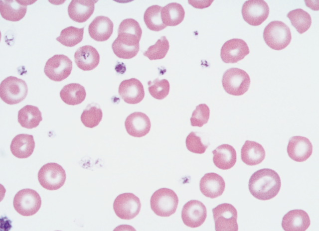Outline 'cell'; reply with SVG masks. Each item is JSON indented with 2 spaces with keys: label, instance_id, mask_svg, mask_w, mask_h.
<instances>
[{
  "label": "cell",
  "instance_id": "1",
  "mask_svg": "<svg viewBox=\"0 0 319 231\" xmlns=\"http://www.w3.org/2000/svg\"><path fill=\"white\" fill-rule=\"evenodd\" d=\"M281 186L280 177L277 172L270 168H263L251 176L248 183L249 190L255 198L268 200L278 194Z\"/></svg>",
  "mask_w": 319,
  "mask_h": 231
},
{
  "label": "cell",
  "instance_id": "2",
  "mask_svg": "<svg viewBox=\"0 0 319 231\" xmlns=\"http://www.w3.org/2000/svg\"><path fill=\"white\" fill-rule=\"evenodd\" d=\"M178 198L171 189L162 188L156 191L150 200L151 208L154 213L160 217H169L177 209Z\"/></svg>",
  "mask_w": 319,
  "mask_h": 231
},
{
  "label": "cell",
  "instance_id": "3",
  "mask_svg": "<svg viewBox=\"0 0 319 231\" xmlns=\"http://www.w3.org/2000/svg\"><path fill=\"white\" fill-rule=\"evenodd\" d=\"M263 38L269 47L275 50H281L290 44L292 35L289 26L285 23L274 20L265 27Z\"/></svg>",
  "mask_w": 319,
  "mask_h": 231
},
{
  "label": "cell",
  "instance_id": "4",
  "mask_svg": "<svg viewBox=\"0 0 319 231\" xmlns=\"http://www.w3.org/2000/svg\"><path fill=\"white\" fill-rule=\"evenodd\" d=\"M28 87L26 82L16 77L9 76L5 78L0 85L1 99L8 105H15L26 98Z\"/></svg>",
  "mask_w": 319,
  "mask_h": 231
},
{
  "label": "cell",
  "instance_id": "5",
  "mask_svg": "<svg viewBox=\"0 0 319 231\" xmlns=\"http://www.w3.org/2000/svg\"><path fill=\"white\" fill-rule=\"evenodd\" d=\"M222 83L226 93L233 96H241L249 89L250 78L243 70L231 68L223 74Z\"/></svg>",
  "mask_w": 319,
  "mask_h": 231
},
{
  "label": "cell",
  "instance_id": "6",
  "mask_svg": "<svg viewBox=\"0 0 319 231\" xmlns=\"http://www.w3.org/2000/svg\"><path fill=\"white\" fill-rule=\"evenodd\" d=\"M13 204L18 213L23 216H30L35 214L39 210L41 199L35 190L24 189L15 194Z\"/></svg>",
  "mask_w": 319,
  "mask_h": 231
},
{
  "label": "cell",
  "instance_id": "7",
  "mask_svg": "<svg viewBox=\"0 0 319 231\" xmlns=\"http://www.w3.org/2000/svg\"><path fill=\"white\" fill-rule=\"evenodd\" d=\"M38 181L42 187L49 190L61 188L66 180L63 167L56 163H48L41 167L38 173Z\"/></svg>",
  "mask_w": 319,
  "mask_h": 231
},
{
  "label": "cell",
  "instance_id": "8",
  "mask_svg": "<svg viewBox=\"0 0 319 231\" xmlns=\"http://www.w3.org/2000/svg\"><path fill=\"white\" fill-rule=\"evenodd\" d=\"M216 231H237V211L229 203H222L212 209Z\"/></svg>",
  "mask_w": 319,
  "mask_h": 231
},
{
  "label": "cell",
  "instance_id": "9",
  "mask_svg": "<svg viewBox=\"0 0 319 231\" xmlns=\"http://www.w3.org/2000/svg\"><path fill=\"white\" fill-rule=\"evenodd\" d=\"M141 204L139 198L131 193H125L118 195L113 203L116 215L123 220H131L139 213Z\"/></svg>",
  "mask_w": 319,
  "mask_h": 231
},
{
  "label": "cell",
  "instance_id": "10",
  "mask_svg": "<svg viewBox=\"0 0 319 231\" xmlns=\"http://www.w3.org/2000/svg\"><path fill=\"white\" fill-rule=\"evenodd\" d=\"M72 69V62L67 56L56 54L46 61L44 72L50 80L60 82L70 75Z\"/></svg>",
  "mask_w": 319,
  "mask_h": 231
},
{
  "label": "cell",
  "instance_id": "11",
  "mask_svg": "<svg viewBox=\"0 0 319 231\" xmlns=\"http://www.w3.org/2000/svg\"><path fill=\"white\" fill-rule=\"evenodd\" d=\"M241 12L247 23L252 26H258L268 17L269 7L264 0H247L243 3Z\"/></svg>",
  "mask_w": 319,
  "mask_h": 231
},
{
  "label": "cell",
  "instance_id": "12",
  "mask_svg": "<svg viewBox=\"0 0 319 231\" xmlns=\"http://www.w3.org/2000/svg\"><path fill=\"white\" fill-rule=\"evenodd\" d=\"M206 217V208L198 200H190L183 206L181 219L184 225L188 227H199L204 222Z\"/></svg>",
  "mask_w": 319,
  "mask_h": 231
},
{
  "label": "cell",
  "instance_id": "13",
  "mask_svg": "<svg viewBox=\"0 0 319 231\" xmlns=\"http://www.w3.org/2000/svg\"><path fill=\"white\" fill-rule=\"evenodd\" d=\"M249 52L245 41L241 39L234 38L223 44L220 51V57L225 63H235L244 58Z\"/></svg>",
  "mask_w": 319,
  "mask_h": 231
},
{
  "label": "cell",
  "instance_id": "14",
  "mask_svg": "<svg viewBox=\"0 0 319 231\" xmlns=\"http://www.w3.org/2000/svg\"><path fill=\"white\" fill-rule=\"evenodd\" d=\"M287 150L290 158L301 162L306 161L311 156L313 145L307 137L294 136L290 138Z\"/></svg>",
  "mask_w": 319,
  "mask_h": 231
},
{
  "label": "cell",
  "instance_id": "15",
  "mask_svg": "<svg viewBox=\"0 0 319 231\" xmlns=\"http://www.w3.org/2000/svg\"><path fill=\"white\" fill-rule=\"evenodd\" d=\"M118 92L124 102L129 104L139 103L145 96L143 85L136 78L123 81L119 85Z\"/></svg>",
  "mask_w": 319,
  "mask_h": 231
},
{
  "label": "cell",
  "instance_id": "16",
  "mask_svg": "<svg viewBox=\"0 0 319 231\" xmlns=\"http://www.w3.org/2000/svg\"><path fill=\"white\" fill-rule=\"evenodd\" d=\"M126 129L132 136L141 137L147 134L151 129L149 117L142 112H134L126 118L125 121Z\"/></svg>",
  "mask_w": 319,
  "mask_h": 231
},
{
  "label": "cell",
  "instance_id": "17",
  "mask_svg": "<svg viewBox=\"0 0 319 231\" xmlns=\"http://www.w3.org/2000/svg\"><path fill=\"white\" fill-rule=\"evenodd\" d=\"M225 187V183L223 178L219 174L213 172L204 174L199 182L201 193L211 199L222 195Z\"/></svg>",
  "mask_w": 319,
  "mask_h": 231
},
{
  "label": "cell",
  "instance_id": "18",
  "mask_svg": "<svg viewBox=\"0 0 319 231\" xmlns=\"http://www.w3.org/2000/svg\"><path fill=\"white\" fill-rule=\"evenodd\" d=\"M307 213L301 209L289 211L282 219V227L285 231H305L310 226Z\"/></svg>",
  "mask_w": 319,
  "mask_h": 231
},
{
  "label": "cell",
  "instance_id": "19",
  "mask_svg": "<svg viewBox=\"0 0 319 231\" xmlns=\"http://www.w3.org/2000/svg\"><path fill=\"white\" fill-rule=\"evenodd\" d=\"M74 59L77 66L80 69L90 71L98 65L100 55L94 47L91 45H85L76 51Z\"/></svg>",
  "mask_w": 319,
  "mask_h": 231
},
{
  "label": "cell",
  "instance_id": "20",
  "mask_svg": "<svg viewBox=\"0 0 319 231\" xmlns=\"http://www.w3.org/2000/svg\"><path fill=\"white\" fill-rule=\"evenodd\" d=\"M96 2L92 0H72L67 9L70 18L77 22H85L93 13Z\"/></svg>",
  "mask_w": 319,
  "mask_h": 231
},
{
  "label": "cell",
  "instance_id": "21",
  "mask_svg": "<svg viewBox=\"0 0 319 231\" xmlns=\"http://www.w3.org/2000/svg\"><path fill=\"white\" fill-rule=\"evenodd\" d=\"M114 24L111 20L105 16H98L91 22L88 27L90 37L97 41H104L111 36Z\"/></svg>",
  "mask_w": 319,
  "mask_h": 231
},
{
  "label": "cell",
  "instance_id": "22",
  "mask_svg": "<svg viewBox=\"0 0 319 231\" xmlns=\"http://www.w3.org/2000/svg\"><path fill=\"white\" fill-rule=\"evenodd\" d=\"M27 1H0V12L2 17L11 21H18L25 16L27 10Z\"/></svg>",
  "mask_w": 319,
  "mask_h": 231
},
{
  "label": "cell",
  "instance_id": "23",
  "mask_svg": "<svg viewBox=\"0 0 319 231\" xmlns=\"http://www.w3.org/2000/svg\"><path fill=\"white\" fill-rule=\"evenodd\" d=\"M212 153L213 154V162L214 165L220 169H229L236 163V150L229 144H221L213 150Z\"/></svg>",
  "mask_w": 319,
  "mask_h": 231
},
{
  "label": "cell",
  "instance_id": "24",
  "mask_svg": "<svg viewBox=\"0 0 319 231\" xmlns=\"http://www.w3.org/2000/svg\"><path fill=\"white\" fill-rule=\"evenodd\" d=\"M35 147L33 136L28 134H19L12 140L10 150L18 158H26L33 153Z\"/></svg>",
  "mask_w": 319,
  "mask_h": 231
},
{
  "label": "cell",
  "instance_id": "25",
  "mask_svg": "<svg viewBox=\"0 0 319 231\" xmlns=\"http://www.w3.org/2000/svg\"><path fill=\"white\" fill-rule=\"evenodd\" d=\"M265 157L264 148L257 142L246 140L241 148V160L248 165H258L264 160Z\"/></svg>",
  "mask_w": 319,
  "mask_h": 231
},
{
  "label": "cell",
  "instance_id": "26",
  "mask_svg": "<svg viewBox=\"0 0 319 231\" xmlns=\"http://www.w3.org/2000/svg\"><path fill=\"white\" fill-rule=\"evenodd\" d=\"M86 96L84 87L78 83L64 86L60 92L61 100L69 105H77L82 103Z\"/></svg>",
  "mask_w": 319,
  "mask_h": 231
},
{
  "label": "cell",
  "instance_id": "27",
  "mask_svg": "<svg viewBox=\"0 0 319 231\" xmlns=\"http://www.w3.org/2000/svg\"><path fill=\"white\" fill-rule=\"evenodd\" d=\"M42 120L41 113L36 106L26 105L18 112V121L23 127L35 128Z\"/></svg>",
  "mask_w": 319,
  "mask_h": 231
},
{
  "label": "cell",
  "instance_id": "28",
  "mask_svg": "<svg viewBox=\"0 0 319 231\" xmlns=\"http://www.w3.org/2000/svg\"><path fill=\"white\" fill-rule=\"evenodd\" d=\"M184 15L183 7L176 2L167 4L162 8L161 12L162 21L166 26L178 25L183 21Z\"/></svg>",
  "mask_w": 319,
  "mask_h": 231
},
{
  "label": "cell",
  "instance_id": "29",
  "mask_svg": "<svg viewBox=\"0 0 319 231\" xmlns=\"http://www.w3.org/2000/svg\"><path fill=\"white\" fill-rule=\"evenodd\" d=\"M287 16L289 18L292 25L300 34H303L307 31L311 25V15L301 8L290 11Z\"/></svg>",
  "mask_w": 319,
  "mask_h": 231
},
{
  "label": "cell",
  "instance_id": "30",
  "mask_svg": "<svg viewBox=\"0 0 319 231\" xmlns=\"http://www.w3.org/2000/svg\"><path fill=\"white\" fill-rule=\"evenodd\" d=\"M162 7L154 5L149 7L145 11L144 20L147 27L151 30L159 31L166 26L163 23L161 17Z\"/></svg>",
  "mask_w": 319,
  "mask_h": 231
},
{
  "label": "cell",
  "instance_id": "31",
  "mask_svg": "<svg viewBox=\"0 0 319 231\" xmlns=\"http://www.w3.org/2000/svg\"><path fill=\"white\" fill-rule=\"evenodd\" d=\"M84 29L74 26L66 27L62 30L56 40L65 46L73 47L82 40Z\"/></svg>",
  "mask_w": 319,
  "mask_h": 231
},
{
  "label": "cell",
  "instance_id": "32",
  "mask_svg": "<svg viewBox=\"0 0 319 231\" xmlns=\"http://www.w3.org/2000/svg\"><path fill=\"white\" fill-rule=\"evenodd\" d=\"M103 116L102 110L97 104L92 103L87 105L81 116L82 123L87 127L93 128L97 126Z\"/></svg>",
  "mask_w": 319,
  "mask_h": 231
},
{
  "label": "cell",
  "instance_id": "33",
  "mask_svg": "<svg viewBox=\"0 0 319 231\" xmlns=\"http://www.w3.org/2000/svg\"><path fill=\"white\" fill-rule=\"evenodd\" d=\"M169 48V42L166 37L163 36L154 45L150 46L143 54L151 60L161 59L166 55Z\"/></svg>",
  "mask_w": 319,
  "mask_h": 231
},
{
  "label": "cell",
  "instance_id": "34",
  "mask_svg": "<svg viewBox=\"0 0 319 231\" xmlns=\"http://www.w3.org/2000/svg\"><path fill=\"white\" fill-rule=\"evenodd\" d=\"M148 84L149 92L155 99L162 100L168 95L170 86L167 80H159V78H157L153 82L150 81Z\"/></svg>",
  "mask_w": 319,
  "mask_h": 231
},
{
  "label": "cell",
  "instance_id": "35",
  "mask_svg": "<svg viewBox=\"0 0 319 231\" xmlns=\"http://www.w3.org/2000/svg\"><path fill=\"white\" fill-rule=\"evenodd\" d=\"M197 134L198 132L192 131L187 135L185 140L186 146L191 152L202 154L205 152L209 143H204Z\"/></svg>",
  "mask_w": 319,
  "mask_h": 231
},
{
  "label": "cell",
  "instance_id": "36",
  "mask_svg": "<svg viewBox=\"0 0 319 231\" xmlns=\"http://www.w3.org/2000/svg\"><path fill=\"white\" fill-rule=\"evenodd\" d=\"M210 110L205 104H201L196 106L190 118L191 125L202 127L206 124L209 118Z\"/></svg>",
  "mask_w": 319,
  "mask_h": 231
},
{
  "label": "cell",
  "instance_id": "37",
  "mask_svg": "<svg viewBox=\"0 0 319 231\" xmlns=\"http://www.w3.org/2000/svg\"><path fill=\"white\" fill-rule=\"evenodd\" d=\"M118 32H124L141 38L142 30L138 21L133 18L123 20L119 25Z\"/></svg>",
  "mask_w": 319,
  "mask_h": 231
}]
</instances>
